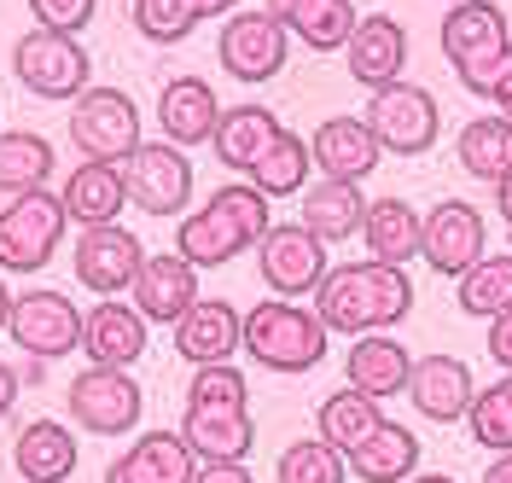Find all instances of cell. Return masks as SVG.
Returning <instances> with one entry per match:
<instances>
[{
    "label": "cell",
    "mask_w": 512,
    "mask_h": 483,
    "mask_svg": "<svg viewBox=\"0 0 512 483\" xmlns=\"http://www.w3.org/2000/svg\"><path fill=\"white\" fill-rule=\"evenodd\" d=\"M12 466L24 483H70L76 466H82V449H76V431L59 425V419H30L12 443Z\"/></svg>",
    "instance_id": "obj_26"
},
{
    "label": "cell",
    "mask_w": 512,
    "mask_h": 483,
    "mask_svg": "<svg viewBox=\"0 0 512 483\" xmlns=\"http://www.w3.org/2000/svg\"><path fill=\"white\" fill-rule=\"evenodd\" d=\"M443 59L454 65L460 88L483 99L512 94V24L495 0H460L443 12Z\"/></svg>",
    "instance_id": "obj_3"
},
{
    "label": "cell",
    "mask_w": 512,
    "mask_h": 483,
    "mask_svg": "<svg viewBox=\"0 0 512 483\" xmlns=\"http://www.w3.org/2000/svg\"><path fill=\"white\" fill-rule=\"evenodd\" d=\"M466 419H472V443H478V449L512 454V373L501 385L478 390L472 408H466Z\"/></svg>",
    "instance_id": "obj_38"
},
{
    "label": "cell",
    "mask_w": 512,
    "mask_h": 483,
    "mask_svg": "<svg viewBox=\"0 0 512 483\" xmlns=\"http://www.w3.org/2000/svg\"><path fill=\"white\" fill-rule=\"evenodd\" d=\"M128 204L146 216H181L192 198V158L169 140H140V152L123 163Z\"/></svg>",
    "instance_id": "obj_13"
},
{
    "label": "cell",
    "mask_w": 512,
    "mask_h": 483,
    "mask_svg": "<svg viewBox=\"0 0 512 483\" xmlns=\"http://www.w3.org/2000/svg\"><path fill=\"white\" fill-rule=\"evenodd\" d=\"M344 379H350V390H361V396L390 402V396H402V390H408V379H414V355L402 350L390 332L355 338L350 355H344Z\"/></svg>",
    "instance_id": "obj_27"
},
{
    "label": "cell",
    "mask_w": 512,
    "mask_h": 483,
    "mask_svg": "<svg viewBox=\"0 0 512 483\" xmlns=\"http://www.w3.org/2000/svg\"><path fill=\"white\" fill-rule=\"evenodd\" d=\"M489 361H501V373H512V309L489 321Z\"/></svg>",
    "instance_id": "obj_43"
},
{
    "label": "cell",
    "mask_w": 512,
    "mask_h": 483,
    "mask_svg": "<svg viewBox=\"0 0 512 483\" xmlns=\"http://www.w3.org/2000/svg\"><path fill=\"white\" fill-rule=\"evenodd\" d=\"M192 483H256V478H251V466H245V460H227V466H198Z\"/></svg>",
    "instance_id": "obj_44"
},
{
    "label": "cell",
    "mask_w": 512,
    "mask_h": 483,
    "mask_svg": "<svg viewBox=\"0 0 512 483\" xmlns=\"http://www.w3.org/2000/svg\"><path fill=\"white\" fill-rule=\"evenodd\" d=\"M70 146L88 163H128L140 152V105L123 88H88L70 99Z\"/></svg>",
    "instance_id": "obj_5"
},
{
    "label": "cell",
    "mask_w": 512,
    "mask_h": 483,
    "mask_svg": "<svg viewBox=\"0 0 512 483\" xmlns=\"http://www.w3.org/2000/svg\"><path fill=\"white\" fill-rule=\"evenodd\" d=\"M309 158L326 181H361V175H373L384 158L379 134L367 129V117H326L309 140Z\"/></svg>",
    "instance_id": "obj_21"
},
{
    "label": "cell",
    "mask_w": 512,
    "mask_h": 483,
    "mask_svg": "<svg viewBox=\"0 0 512 483\" xmlns=\"http://www.w3.org/2000/svg\"><path fill=\"white\" fill-rule=\"evenodd\" d=\"M326 326L309 303H291V297H262L256 309H245V344L256 367L268 373H309L326 361Z\"/></svg>",
    "instance_id": "obj_4"
},
{
    "label": "cell",
    "mask_w": 512,
    "mask_h": 483,
    "mask_svg": "<svg viewBox=\"0 0 512 483\" xmlns=\"http://www.w3.org/2000/svg\"><path fill=\"white\" fill-rule=\"evenodd\" d=\"M146 326L152 321L128 297H99L94 309L82 315V355H88V367H117V373H128L146 355Z\"/></svg>",
    "instance_id": "obj_15"
},
{
    "label": "cell",
    "mask_w": 512,
    "mask_h": 483,
    "mask_svg": "<svg viewBox=\"0 0 512 483\" xmlns=\"http://www.w3.org/2000/svg\"><path fill=\"white\" fill-rule=\"evenodd\" d=\"M268 227H274L268 198L256 193L251 181H227L192 216H181V227H175V257H187L192 268H222V262L256 251Z\"/></svg>",
    "instance_id": "obj_2"
},
{
    "label": "cell",
    "mask_w": 512,
    "mask_h": 483,
    "mask_svg": "<svg viewBox=\"0 0 512 483\" xmlns=\"http://www.w3.org/2000/svg\"><path fill=\"white\" fill-rule=\"evenodd\" d=\"M64 402L88 437H128L146 414V396L134 385V373H117V367H82L64 390Z\"/></svg>",
    "instance_id": "obj_9"
},
{
    "label": "cell",
    "mask_w": 512,
    "mask_h": 483,
    "mask_svg": "<svg viewBox=\"0 0 512 483\" xmlns=\"http://www.w3.org/2000/svg\"><path fill=\"white\" fill-rule=\"evenodd\" d=\"M216 123H222V99H216V88L204 82V76H169L158 94V129L169 146H204L210 134H216Z\"/></svg>",
    "instance_id": "obj_19"
},
{
    "label": "cell",
    "mask_w": 512,
    "mask_h": 483,
    "mask_svg": "<svg viewBox=\"0 0 512 483\" xmlns=\"http://www.w3.org/2000/svg\"><path fill=\"white\" fill-rule=\"evenodd\" d=\"M204 291H198V268L187 257H175V251H163V257H146V268L134 274V286H128V303L146 315V321H181L192 303H198Z\"/></svg>",
    "instance_id": "obj_20"
},
{
    "label": "cell",
    "mask_w": 512,
    "mask_h": 483,
    "mask_svg": "<svg viewBox=\"0 0 512 483\" xmlns=\"http://www.w3.org/2000/svg\"><path fill=\"white\" fill-rule=\"evenodd\" d=\"M18 367H12V361H0V419L12 414V408H18Z\"/></svg>",
    "instance_id": "obj_45"
},
{
    "label": "cell",
    "mask_w": 512,
    "mask_h": 483,
    "mask_svg": "<svg viewBox=\"0 0 512 483\" xmlns=\"http://www.w3.org/2000/svg\"><path fill=\"white\" fill-rule=\"evenodd\" d=\"M94 6H99V0H30V18H35V30L76 35V30H88Z\"/></svg>",
    "instance_id": "obj_42"
},
{
    "label": "cell",
    "mask_w": 512,
    "mask_h": 483,
    "mask_svg": "<svg viewBox=\"0 0 512 483\" xmlns=\"http://www.w3.org/2000/svg\"><path fill=\"white\" fill-rule=\"evenodd\" d=\"M12 344L30 355V361H59V355L82 350V309L53 286H30L12 297Z\"/></svg>",
    "instance_id": "obj_10"
},
{
    "label": "cell",
    "mask_w": 512,
    "mask_h": 483,
    "mask_svg": "<svg viewBox=\"0 0 512 483\" xmlns=\"http://www.w3.org/2000/svg\"><path fill=\"white\" fill-rule=\"evenodd\" d=\"M495 204H501V222L512 227V175L501 181V187H495Z\"/></svg>",
    "instance_id": "obj_48"
},
{
    "label": "cell",
    "mask_w": 512,
    "mask_h": 483,
    "mask_svg": "<svg viewBox=\"0 0 512 483\" xmlns=\"http://www.w3.org/2000/svg\"><path fill=\"white\" fill-rule=\"evenodd\" d=\"M408 483H454V478H448V472H414Z\"/></svg>",
    "instance_id": "obj_51"
},
{
    "label": "cell",
    "mask_w": 512,
    "mask_h": 483,
    "mask_svg": "<svg viewBox=\"0 0 512 483\" xmlns=\"http://www.w3.org/2000/svg\"><path fill=\"white\" fill-rule=\"evenodd\" d=\"M361 117H367V129L379 134L384 152H402V158L431 152L437 134H443V105H437V94L425 82H390V88H379Z\"/></svg>",
    "instance_id": "obj_7"
},
{
    "label": "cell",
    "mask_w": 512,
    "mask_h": 483,
    "mask_svg": "<svg viewBox=\"0 0 512 483\" xmlns=\"http://www.w3.org/2000/svg\"><path fill=\"white\" fill-rule=\"evenodd\" d=\"M280 483H344L350 478V460L332 449V443H320V437H303V443H291L280 454Z\"/></svg>",
    "instance_id": "obj_39"
},
{
    "label": "cell",
    "mask_w": 512,
    "mask_h": 483,
    "mask_svg": "<svg viewBox=\"0 0 512 483\" xmlns=\"http://www.w3.org/2000/svg\"><path fill=\"white\" fill-rule=\"evenodd\" d=\"M419 257L431 262L437 274L460 280L472 262L483 257V216L466 198H443L431 216H425V239H419Z\"/></svg>",
    "instance_id": "obj_17"
},
{
    "label": "cell",
    "mask_w": 512,
    "mask_h": 483,
    "mask_svg": "<svg viewBox=\"0 0 512 483\" xmlns=\"http://www.w3.org/2000/svg\"><path fill=\"white\" fill-rule=\"evenodd\" d=\"M448 6H460V0H448Z\"/></svg>",
    "instance_id": "obj_53"
},
{
    "label": "cell",
    "mask_w": 512,
    "mask_h": 483,
    "mask_svg": "<svg viewBox=\"0 0 512 483\" xmlns=\"http://www.w3.org/2000/svg\"><path fill=\"white\" fill-rule=\"evenodd\" d=\"M140 268H146V245H140L123 222L82 227V239H76V251H70V274L94 291V297H123Z\"/></svg>",
    "instance_id": "obj_14"
},
{
    "label": "cell",
    "mask_w": 512,
    "mask_h": 483,
    "mask_svg": "<svg viewBox=\"0 0 512 483\" xmlns=\"http://www.w3.org/2000/svg\"><path fill=\"white\" fill-rule=\"evenodd\" d=\"M379 425H384V408L373 402V396L350 390V385L332 390V396L315 408V437H320V443H332L338 454H350L355 443H367Z\"/></svg>",
    "instance_id": "obj_34"
},
{
    "label": "cell",
    "mask_w": 512,
    "mask_h": 483,
    "mask_svg": "<svg viewBox=\"0 0 512 483\" xmlns=\"http://www.w3.org/2000/svg\"><path fill=\"white\" fill-rule=\"evenodd\" d=\"M245 344V315L227 297H198L187 315L175 321V355L192 367H216L233 361V350Z\"/></svg>",
    "instance_id": "obj_18"
},
{
    "label": "cell",
    "mask_w": 512,
    "mask_h": 483,
    "mask_svg": "<svg viewBox=\"0 0 512 483\" xmlns=\"http://www.w3.org/2000/svg\"><path fill=\"white\" fill-rule=\"evenodd\" d=\"M64 210L59 193H24L6 198L0 210V274H35L47 268L53 251L64 245Z\"/></svg>",
    "instance_id": "obj_8"
},
{
    "label": "cell",
    "mask_w": 512,
    "mask_h": 483,
    "mask_svg": "<svg viewBox=\"0 0 512 483\" xmlns=\"http://www.w3.org/2000/svg\"><path fill=\"white\" fill-rule=\"evenodd\" d=\"M286 53H291V35L286 24L262 6V12H233L222 18V35H216V59L233 82H268L286 70Z\"/></svg>",
    "instance_id": "obj_11"
},
{
    "label": "cell",
    "mask_w": 512,
    "mask_h": 483,
    "mask_svg": "<svg viewBox=\"0 0 512 483\" xmlns=\"http://www.w3.org/2000/svg\"><path fill=\"white\" fill-rule=\"evenodd\" d=\"M460 309L466 315H507L512 309V251L501 257H478L466 274H460Z\"/></svg>",
    "instance_id": "obj_37"
},
{
    "label": "cell",
    "mask_w": 512,
    "mask_h": 483,
    "mask_svg": "<svg viewBox=\"0 0 512 483\" xmlns=\"http://www.w3.org/2000/svg\"><path fill=\"white\" fill-rule=\"evenodd\" d=\"M59 175V152L53 140L35 129H0V193L24 198V193H47V181Z\"/></svg>",
    "instance_id": "obj_31"
},
{
    "label": "cell",
    "mask_w": 512,
    "mask_h": 483,
    "mask_svg": "<svg viewBox=\"0 0 512 483\" xmlns=\"http://www.w3.org/2000/svg\"><path fill=\"white\" fill-rule=\"evenodd\" d=\"M47 379V361H24V373H18V385H41Z\"/></svg>",
    "instance_id": "obj_50"
},
{
    "label": "cell",
    "mask_w": 512,
    "mask_h": 483,
    "mask_svg": "<svg viewBox=\"0 0 512 483\" xmlns=\"http://www.w3.org/2000/svg\"><path fill=\"white\" fill-rule=\"evenodd\" d=\"M414 309V280L408 268H390V262H338L326 268V280L315 291V315L326 332H350V338H373L384 326L408 321Z\"/></svg>",
    "instance_id": "obj_1"
},
{
    "label": "cell",
    "mask_w": 512,
    "mask_h": 483,
    "mask_svg": "<svg viewBox=\"0 0 512 483\" xmlns=\"http://www.w3.org/2000/svg\"><path fill=\"white\" fill-rule=\"evenodd\" d=\"M181 443L198 454V466H227L245 460L256 443L251 408H187L181 414Z\"/></svg>",
    "instance_id": "obj_25"
},
{
    "label": "cell",
    "mask_w": 512,
    "mask_h": 483,
    "mask_svg": "<svg viewBox=\"0 0 512 483\" xmlns=\"http://www.w3.org/2000/svg\"><path fill=\"white\" fill-rule=\"evenodd\" d=\"M472 396H478V385H472V367H466V361H454V355H425V361H414L408 402H414L431 425H454V419H466Z\"/></svg>",
    "instance_id": "obj_24"
},
{
    "label": "cell",
    "mask_w": 512,
    "mask_h": 483,
    "mask_svg": "<svg viewBox=\"0 0 512 483\" xmlns=\"http://www.w3.org/2000/svg\"><path fill=\"white\" fill-rule=\"evenodd\" d=\"M309 169H315V158H309V140L303 134H280L268 152H262V163L251 169V187L262 198H291L309 187Z\"/></svg>",
    "instance_id": "obj_36"
},
{
    "label": "cell",
    "mask_w": 512,
    "mask_h": 483,
    "mask_svg": "<svg viewBox=\"0 0 512 483\" xmlns=\"http://www.w3.org/2000/svg\"><path fill=\"white\" fill-rule=\"evenodd\" d=\"M198 6V18H233L239 12V0H192Z\"/></svg>",
    "instance_id": "obj_46"
},
{
    "label": "cell",
    "mask_w": 512,
    "mask_h": 483,
    "mask_svg": "<svg viewBox=\"0 0 512 483\" xmlns=\"http://www.w3.org/2000/svg\"><path fill=\"white\" fill-rule=\"evenodd\" d=\"M268 12L286 24V35H297L303 47L315 53H332L355 35V0H268Z\"/></svg>",
    "instance_id": "obj_30"
},
{
    "label": "cell",
    "mask_w": 512,
    "mask_h": 483,
    "mask_svg": "<svg viewBox=\"0 0 512 483\" xmlns=\"http://www.w3.org/2000/svg\"><path fill=\"white\" fill-rule=\"evenodd\" d=\"M256 268H262V286L274 297L297 303V297H315L332 262H326V245L303 222H274L256 245Z\"/></svg>",
    "instance_id": "obj_12"
},
{
    "label": "cell",
    "mask_w": 512,
    "mask_h": 483,
    "mask_svg": "<svg viewBox=\"0 0 512 483\" xmlns=\"http://www.w3.org/2000/svg\"><path fill=\"white\" fill-rule=\"evenodd\" d=\"M192 472L198 454L181 443V431H146L105 466V483H192Z\"/></svg>",
    "instance_id": "obj_23"
},
{
    "label": "cell",
    "mask_w": 512,
    "mask_h": 483,
    "mask_svg": "<svg viewBox=\"0 0 512 483\" xmlns=\"http://www.w3.org/2000/svg\"><path fill=\"white\" fill-rule=\"evenodd\" d=\"M344 65L361 88H390V82H402V70H408V30L390 18V12H367V18H355V35L344 41Z\"/></svg>",
    "instance_id": "obj_16"
},
{
    "label": "cell",
    "mask_w": 512,
    "mask_h": 483,
    "mask_svg": "<svg viewBox=\"0 0 512 483\" xmlns=\"http://www.w3.org/2000/svg\"><path fill=\"white\" fill-rule=\"evenodd\" d=\"M361 239H367V257L373 262H402L419 257V239H425V216H419L408 198H379L367 204V222H361Z\"/></svg>",
    "instance_id": "obj_32"
},
{
    "label": "cell",
    "mask_w": 512,
    "mask_h": 483,
    "mask_svg": "<svg viewBox=\"0 0 512 483\" xmlns=\"http://www.w3.org/2000/svg\"><path fill=\"white\" fill-rule=\"evenodd\" d=\"M507 239H512V227H507Z\"/></svg>",
    "instance_id": "obj_54"
},
{
    "label": "cell",
    "mask_w": 512,
    "mask_h": 483,
    "mask_svg": "<svg viewBox=\"0 0 512 483\" xmlns=\"http://www.w3.org/2000/svg\"><path fill=\"white\" fill-rule=\"evenodd\" d=\"M501 117H507V123H512V94H507V99H501Z\"/></svg>",
    "instance_id": "obj_52"
},
{
    "label": "cell",
    "mask_w": 512,
    "mask_h": 483,
    "mask_svg": "<svg viewBox=\"0 0 512 483\" xmlns=\"http://www.w3.org/2000/svg\"><path fill=\"white\" fill-rule=\"evenodd\" d=\"M297 222L315 233L320 245H344L361 233L367 222V198H361V181H326L320 175L315 187H303V216Z\"/></svg>",
    "instance_id": "obj_29"
},
{
    "label": "cell",
    "mask_w": 512,
    "mask_h": 483,
    "mask_svg": "<svg viewBox=\"0 0 512 483\" xmlns=\"http://www.w3.org/2000/svg\"><path fill=\"white\" fill-rule=\"evenodd\" d=\"M12 297H18V291L6 286V274H0V332H6V321H12Z\"/></svg>",
    "instance_id": "obj_49"
},
{
    "label": "cell",
    "mask_w": 512,
    "mask_h": 483,
    "mask_svg": "<svg viewBox=\"0 0 512 483\" xmlns=\"http://www.w3.org/2000/svg\"><path fill=\"white\" fill-rule=\"evenodd\" d=\"M123 204H128L123 163H88V158H76V169L59 181L64 222L105 227V222H117V216H123Z\"/></svg>",
    "instance_id": "obj_22"
},
{
    "label": "cell",
    "mask_w": 512,
    "mask_h": 483,
    "mask_svg": "<svg viewBox=\"0 0 512 483\" xmlns=\"http://www.w3.org/2000/svg\"><path fill=\"white\" fill-rule=\"evenodd\" d=\"M483 483H512V454H495L489 472H483Z\"/></svg>",
    "instance_id": "obj_47"
},
{
    "label": "cell",
    "mask_w": 512,
    "mask_h": 483,
    "mask_svg": "<svg viewBox=\"0 0 512 483\" xmlns=\"http://www.w3.org/2000/svg\"><path fill=\"white\" fill-rule=\"evenodd\" d=\"M344 460H350V472L361 483H408L419 472V437L408 431V425L384 419L379 431H373L367 443H355Z\"/></svg>",
    "instance_id": "obj_33"
},
{
    "label": "cell",
    "mask_w": 512,
    "mask_h": 483,
    "mask_svg": "<svg viewBox=\"0 0 512 483\" xmlns=\"http://www.w3.org/2000/svg\"><path fill=\"white\" fill-rule=\"evenodd\" d=\"M460 163H466V175H483V181H495V187L512 175V123L501 111L472 117V123L460 129Z\"/></svg>",
    "instance_id": "obj_35"
},
{
    "label": "cell",
    "mask_w": 512,
    "mask_h": 483,
    "mask_svg": "<svg viewBox=\"0 0 512 483\" xmlns=\"http://www.w3.org/2000/svg\"><path fill=\"white\" fill-rule=\"evenodd\" d=\"M12 76L35 99H82L94 82V59L76 35L59 30H30L12 41Z\"/></svg>",
    "instance_id": "obj_6"
},
{
    "label": "cell",
    "mask_w": 512,
    "mask_h": 483,
    "mask_svg": "<svg viewBox=\"0 0 512 483\" xmlns=\"http://www.w3.org/2000/svg\"><path fill=\"white\" fill-rule=\"evenodd\" d=\"M280 134H286V123H280L268 105H227L222 123H216V134H210V146H216L222 169L251 175L256 163H262V152H268Z\"/></svg>",
    "instance_id": "obj_28"
},
{
    "label": "cell",
    "mask_w": 512,
    "mask_h": 483,
    "mask_svg": "<svg viewBox=\"0 0 512 483\" xmlns=\"http://www.w3.org/2000/svg\"><path fill=\"white\" fill-rule=\"evenodd\" d=\"M251 402V385L233 361H216V367H192L187 385V408H245Z\"/></svg>",
    "instance_id": "obj_41"
},
{
    "label": "cell",
    "mask_w": 512,
    "mask_h": 483,
    "mask_svg": "<svg viewBox=\"0 0 512 483\" xmlns=\"http://www.w3.org/2000/svg\"><path fill=\"white\" fill-rule=\"evenodd\" d=\"M128 18H134V30L146 35V41H158V47L187 41V35L204 24L192 0H134V6H128Z\"/></svg>",
    "instance_id": "obj_40"
}]
</instances>
